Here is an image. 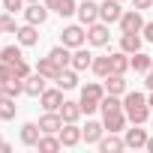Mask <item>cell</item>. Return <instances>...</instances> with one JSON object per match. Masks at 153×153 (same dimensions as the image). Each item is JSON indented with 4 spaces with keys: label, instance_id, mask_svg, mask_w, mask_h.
I'll return each instance as SVG.
<instances>
[{
    "label": "cell",
    "instance_id": "7a4b0ae2",
    "mask_svg": "<svg viewBox=\"0 0 153 153\" xmlns=\"http://www.w3.org/2000/svg\"><path fill=\"white\" fill-rule=\"evenodd\" d=\"M60 42H63L66 48H81V45L87 42V30H84V24H66V27L60 30Z\"/></svg>",
    "mask_w": 153,
    "mask_h": 153
},
{
    "label": "cell",
    "instance_id": "c3c4849f",
    "mask_svg": "<svg viewBox=\"0 0 153 153\" xmlns=\"http://www.w3.org/2000/svg\"><path fill=\"white\" fill-rule=\"evenodd\" d=\"M0 3H3V0H0Z\"/></svg>",
    "mask_w": 153,
    "mask_h": 153
},
{
    "label": "cell",
    "instance_id": "83f0119b",
    "mask_svg": "<svg viewBox=\"0 0 153 153\" xmlns=\"http://www.w3.org/2000/svg\"><path fill=\"white\" fill-rule=\"evenodd\" d=\"M132 69H135V72H150V69H153V57L144 54V51H135V54H132Z\"/></svg>",
    "mask_w": 153,
    "mask_h": 153
},
{
    "label": "cell",
    "instance_id": "7402d4cb",
    "mask_svg": "<svg viewBox=\"0 0 153 153\" xmlns=\"http://www.w3.org/2000/svg\"><path fill=\"white\" fill-rule=\"evenodd\" d=\"M39 138H42V129H39V123H24V126H21V144H27V147H36V144H39Z\"/></svg>",
    "mask_w": 153,
    "mask_h": 153
},
{
    "label": "cell",
    "instance_id": "d4e9b609",
    "mask_svg": "<svg viewBox=\"0 0 153 153\" xmlns=\"http://www.w3.org/2000/svg\"><path fill=\"white\" fill-rule=\"evenodd\" d=\"M42 153H57L60 147H63V141H60V135H48V132H42V138H39V144H36Z\"/></svg>",
    "mask_w": 153,
    "mask_h": 153
},
{
    "label": "cell",
    "instance_id": "5b68a950",
    "mask_svg": "<svg viewBox=\"0 0 153 153\" xmlns=\"http://www.w3.org/2000/svg\"><path fill=\"white\" fill-rule=\"evenodd\" d=\"M39 105L45 111H60V105H63V87H45L42 96H39Z\"/></svg>",
    "mask_w": 153,
    "mask_h": 153
},
{
    "label": "cell",
    "instance_id": "d6986e66",
    "mask_svg": "<svg viewBox=\"0 0 153 153\" xmlns=\"http://www.w3.org/2000/svg\"><path fill=\"white\" fill-rule=\"evenodd\" d=\"M90 63H93V54H90V51H87L84 45L72 51V63H69L72 69H78V72H84V69H90Z\"/></svg>",
    "mask_w": 153,
    "mask_h": 153
},
{
    "label": "cell",
    "instance_id": "f907efd6",
    "mask_svg": "<svg viewBox=\"0 0 153 153\" xmlns=\"http://www.w3.org/2000/svg\"><path fill=\"white\" fill-rule=\"evenodd\" d=\"M120 3H123V0H120Z\"/></svg>",
    "mask_w": 153,
    "mask_h": 153
},
{
    "label": "cell",
    "instance_id": "836d02e7",
    "mask_svg": "<svg viewBox=\"0 0 153 153\" xmlns=\"http://www.w3.org/2000/svg\"><path fill=\"white\" fill-rule=\"evenodd\" d=\"M12 78H18V75H15V69H12V63L0 60V84H6V81H12Z\"/></svg>",
    "mask_w": 153,
    "mask_h": 153
},
{
    "label": "cell",
    "instance_id": "f546056e",
    "mask_svg": "<svg viewBox=\"0 0 153 153\" xmlns=\"http://www.w3.org/2000/svg\"><path fill=\"white\" fill-rule=\"evenodd\" d=\"M99 108H102V114H108V111H120V108H123V102H120V96L105 93V96H102V102H99Z\"/></svg>",
    "mask_w": 153,
    "mask_h": 153
},
{
    "label": "cell",
    "instance_id": "52a82bcc",
    "mask_svg": "<svg viewBox=\"0 0 153 153\" xmlns=\"http://www.w3.org/2000/svg\"><path fill=\"white\" fill-rule=\"evenodd\" d=\"M120 15H123L120 0H102V3H99V21L114 24V21H120Z\"/></svg>",
    "mask_w": 153,
    "mask_h": 153
},
{
    "label": "cell",
    "instance_id": "681fc988",
    "mask_svg": "<svg viewBox=\"0 0 153 153\" xmlns=\"http://www.w3.org/2000/svg\"><path fill=\"white\" fill-rule=\"evenodd\" d=\"M0 48H3V45H0Z\"/></svg>",
    "mask_w": 153,
    "mask_h": 153
},
{
    "label": "cell",
    "instance_id": "cb8c5ba5",
    "mask_svg": "<svg viewBox=\"0 0 153 153\" xmlns=\"http://www.w3.org/2000/svg\"><path fill=\"white\" fill-rule=\"evenodd\" d=\"M120 51H126V54L141 51V36L138 33H120Z\"/></svg>",
    "mask_w": 153,
    "mask_h": 153
},
{
    "label": "cell",
    "instance_id": "ffe728a7",
    "mask_svg": "<svg viewBox=\"0 0 153 153\" xmlns=\"http://www.w3.org/2000/svg\"><path fill=\"white\" fill-rule=\"evenodd\" d=\"M105 93L123 96V93H126V78L117 75V72H108V75H105Z\"/></svg>",
    "mask_w": 153,
    "mask_h": 153
},
{
    "label": "cell",
    "instance_id": "d590c367",
    "mask_svg": "<svg viewBox=\"0 0 153 153\" xmlns=\"http://www.w3.org/2000/svg\"><path fill=\"white\" fill-rule=\"evenodd\" d=\"M24 3H27V0H3V9L15 15V12H21V9H24Z\"/></svg>",
    "mask_w": 153,
    "mask_h": 153
},
{
    "label": "cell",
    "instance_id": "4fadbf2b",
    "mask_svg": "<svg viewBox=\"0 0 153 153\" xmlns=\"http://www.w3.org/2000/svg\"><path fill=\"white\" fill-rule=\"evenodd\" d=\"M45 75H39V72H33V75H27L24 78V93L27 96H42V90H45Z\"/></svg>",
    "mask_w": 153,
    "mask_h": 153
},
{
    "label": "cell",
    "instance_id": "4316f807",
    "mask_svg": "<svg viewBox=\"0 0 153 153\" xmlns=\"http://www.w3.org/2000/svg\"><path fill=\"white\" fill-rule=\"evenodd\" d=\"M24 45H3L0 48V60H6V63H18V60H24V51H21Z\"/></svg>",
    "mask_w": 153,
    "mask_h": 153
},
{
    "label": "cell",
    "instance_id": "ac0fdd59",
    "mask_svg": "<svg viewBox=\"0 0 153 153\" xmlns=\"http://www.w3.org/2000/svg\"><path fill=\"white\" fill-rule=\"evenodd\" d=\"M123 147H126V141L117 138V132H108V135L99 138V150H102V153H120Z\"/></svg>",
    "mask_w": 153,
    "mask_h": 153
},
{
    "label": "cell",
    "instance_id": "7bdbcfd3",
    "mask_svg": "<svg viewBox=\"0 0 153 153\" xmlns=\"http://www.w3.org/2000/svg\"><path fill=\"white\" fill-rule=\"evenodd\" d=\"M3 99H6V87H3V84H0V102H3Z\"/></svg>",
    "mask_w": 153,
    "mask_h": 153
},
{
    "label": "cell",
    "instance_id": "f6af8a7d",
    "mask_svg": "<svg viewBox=\"0 0 153 153\" xmlns=\"http://www.w3.org/2000/svg\"><path fill=\"white\" fill-rule=\"evenodd\" d=\"M147 105H150V108H153V90H150V96H147Z\"/></svg>",
    "mask_w": 153,
    "mask_h": 153
},
{
    "label": "cell",
    "instance_id": "d6a6232c",
    "mask_svg": "<svg viewBox=\"0 0 153 153\" xmlns=\"http://www.w3.org/2000/svg\"><path fill=\"white\" fill-rule=\"evenodd\" d=\"M18 24H15V15L6 12V15H0V33H15Z\"/></svg>",
    "mask_w": 153,
    "mask_h": 153
},
{
    "label": "cell",
    "instance_id": "8992f818",
    "mask_svg": "<svg viewBox=\"0 0 153 153\" xmlns=\"http://www.w3.org/2000/svg\"><path fill=\"white\" fill-rule=\"evenodd\" d=\"M75 15H78V21L87 27V24L99 21V3H96V0H81L78 9H75Z\"/></svg>",
    "mask_w": 153,
    "mask_h": 153
},
{
    "label": "cell",
    "instance_id": "30bf717a",
    "mask_svg": "<svg viewBox=\"0 0 153 153\" xmlns=\"http://www.w3.org/2000/svg\"><path fill=\"white\" fill-rule=\"evenodd\" d=\"M60 141H63V147H75V144H81V129H78V123H63L60 126Z\"/></svg>",
    "mask_w": 153,
    "mask_h": 153
},
{
    "label": "cell",
    "instance_id": "e575fe53",
    "mask_svg": "<svg viewBox=\"0 0 153 153\" xmlns=\"http://www.w3.org/2000/svg\"><path fill=\"white\" fill-rule=\"evenodd\" d=\"M75 9H78V3L75 0H60V6H57V15H75Z\"/></svg>",
    "mask_w": 153,
    "mask_h": 153
},
{
    "label": "cell",
    "instance_id": "2e32d148",
    "mask_svg": "<svg viewBox=\"0 0 153 153\" xmlns=\"http://www.w3.org/2000/svg\"><path fill=\"white\" fill-rule=\"evenodd\" d=\"M126 120H129V117H126V111L120 108V111H108L102 123H105V132H120V129L126 126Z\"/></svg>",
    "mask_w": 153,
    "mask_h": 153
},
{
    "label": "cell",
    "instance_id": "74e56055",
    "mask_svg": "<svg viewBox=\"0 0 153 153\" xmlns=\"http://www.w3.org/2000/svg\"><path fill=\"white\" fill-rule=\"evenodd\" d=\"M141 33H144V39H147V42H153V21H144Z\"/></svg>",
    "mask_w": 153,
    "mask_h": 153
},
{
    "label": "cell",
    "instance_id": "60d3db41",
    "mask_svg": "<svg viewBox=\"0 0 153 153\" xmlns=\"http://www.w3.org/2000/svg\"><path fill=\"white\" fill-rule=\"evenodd\" d=\"M45 6H48L51 12H57V6H60V0H45Z\"/></svg>",
    "mask_w": 153,
    "mask_h": 153
},
{
    "label": "cell",
    "instance_id": "5bb4252c",
    "mask_svg": "<svg viewBox=\"0 0 153 153\" xmlns=\"http://www.w3.org/2000/svg\"><path fill=\"white\" fill-rule=\"evenodd\" d=\"M36 72H39V75H45L48 81H57L63 69H60V66H57L51 57H39V63H36Z\"/></svg>",
    "mask_w": 153,
    "mask_h": 153
},
{
    "label": "cell",
    "instance_id": "9a60e30c",
    "mask_svg": "<svg viewBox=\"0 0 153 153\" xmlns=\"http://www.w3.org/2000/svg\"><path fill=\"white\" fill-rule=\"evenodd\" d=\"M102 96H105V87L99 84V81H90V84H84L81 87V102H102Z\"/></svg>",
    "mask_w": 153,
    "mask_h": 153
},
{
    "label": "cell",
    "instance_id": "bcb514c9",
    "mask_svg": "<svg viewBox=\"0 0 153 153\" xmlns=\"http://www.w3.org/2000/svg\"><path fill=\"white\" fill-rule=\"evenodd\" d=\"M27 3H39V0H27Z\"/></svg>",
    "mask_w": 153,
    "mask_h": 153
},
{
    "label": "cell",
    "instance_id": "8fae6325",
    "mask_svg": "<svg viewBox=\"0 0 153 153\" xmlns=\"http://www.w3.org/2000/svg\"><path fill=\"white\" fill-rule=\"evenodd\" d=\"M147 132L141 129V123H132V129H126V147H132V150H138V147H147Z\"/></svg>",
    "mask_w": 153,
    "mask_h": 153
},
{
    "label": "cell",
    "instance_id": "f1b7e54d",
    "mask_svg": "<svg viewBox=\"0 0 153 153\" xmlns=\"http://www.w3.org/2000/svg\"><path fill=\"white\" fill-rule=\"evenodd\" d=\"M90 69H93V72L99 75V78H105V75L111 72V54H108V57H93Z\"/></svg>",
    "mask_w": 153,
    "mask_h": 153
},
{
    "label": "cell",
    "instance_id": "44dd1931",
    "mask_svg": "<svg viewBox=\"0 0 153 153\" xmlns=\"http://www.w3.org/2000/svg\"><path fill=\"white\" fill-rule=\"evenodd\" d=\"M132 69V54H126V51H117V54H111V72H117V75H126Z\"/></svg>",
    "mask_w": 153,
    "mask_h": 153
},
{
    "label": "cell",
    "instance_id": "ba28073f",
    "mask_svg": "<svg viewBox=\"0 0 153 153\" xmlns=\"http://www.w3.org/2000/svg\"><path fill=\"white\" fill-rule=\"evenodd\" d=\"M48 12H51V9H48L45 3H27V9H24V21H27V24H36V27H39V24H45Z\"/></svg>",
    "mask_w": 153,
    "mask_h": 153
},
{
    "label": "cell",
    "instance_id": "e0dca14e",
    "mask_svg": "<svg viewBox=\"0 0 153 153\" xmlns=\"http://www.w3.org/2000/svg\"><path fill=\"white\" fill-rule=\"evenodd\" d=\"M81 135H84L87 144H99V138L105 135V123H99V120H87V126L81 129Z\"/></svg>",
    "mask_w": 153,
    "mask_h": 153
},
{
    "label": "cell",
    "instance_id": "6da1fadb",
    "mask_svg": "<svg viewBox=\"0 0 153 153\" xmlns=\"http://www.w3.org/2000/svg\"><path fill=\"white\" fill-rule=\"evenodd\" d=\"M123 111H126L129 123H147V117H150L147 96H141V93H126V99H123Z\"/></svg>",
    "mask_w": 153,
    "mask_h": 153
},
{
    "label": "cell",
    "instance_id": "8d00e7d4",
    "mask_svg": "<svg viewBox=\"0 0 153 153\" xmlns=\"http://www.w3.org/2000/svg\"><path fill=\"white\" fill-rule=\"evenodd\" d=\"M12 69H15V75H18V78H27V75H30V66H27V60H18V63H12Z\"/></svg>",
    "mask_w": 153,
    "mask_h": 153
},
{
    "label": "cell",
    "instance_id": "f35d334b",
    "mask_svg": "<svg viewBox=\"0 0 153 153\" xmlns=\"http://www.w3.org/2000/svg\"><path fill=\"white\" fill-rule=\"evenodd\" d=\"M78 102H81V99H78ZM81 111H84V114H93V111H99V105H96V102H81Z\"/></svg>",
    "mask_w": 153,
    "mask_h": 153
},
{
    "label": "cell",
    "instance_id": "277c9868",
    "mask_svg": "<svg viewBox=\"0 0 153 153\" xmlns=\"http://www.w3.org/2000/svg\"><path fill=\"white\" fill-rule=\"evenodd\" d=\"M108 39H111V30H108L105 21H93V24H87V42H90V45L102 48V45H108Z\"/></svg>",
    "mask_w": 153,
    "mask_h": 153
},
{
    "label": "cell",
    "instance_id": "9c48e42d",
    "mask_svg": "<svg viewBox=\"0 0 153 153\" xmlns=\"http://www.w3.org/2000/svg\"><path fill=\"white\" fill-rule=\"evenodd\" d=\"M15 39H18V45H24V48H33L36 42H39V30H36V24H21L18 30H15Z\"/></svg>",
    "mask_w": 153,
    "mask_h": 153
},
{
    "label": "cell",
    "instance_id": "ee69618b",
    "mask_svg": "<svg viewBox=\"0 0 153 153\" xmlns=\"http://www.w3.org/2000/svg\"><path fill=\"white\" fill-rule=\"evenodd\" d=\"M147 150H150V153H153V135H150V138H147Z\"/></svg>",
    "mask_w": 153,
    "mask_h": 153
},
{
    "label": "cell",
    "instance_id": "816d5d0a",
    "mask_svg": "<svg viewBox=\"0 0 153 153\" xmlns=\"http://www.w3.org/2000/svg\"><path fill=\"white\" fill-rule=\"evenodd\" d=\"M150 123H153V120H150Z\"/></svg>",
    "mask_w": 153,
    "mask_h": 153
},
{
    "label": "cell",
    "instance_id": "3957f363",
    "mask_svg": "<svg viewBox=\"0 0 153 153\" xmlns=\"http://www.w3.org/2000/svg\"><path fill=\"white\" fill-rule=\"evenodd\" d=\"M120 33H141V27H144V18H141V9H126L123 15H120Z\"/></svg>",
    "mask_w": 153,
    "mask_h": 153
},
{
    "label": "cell",
    "instance_id": "7c38bea8",
    "mask_svg": "<svg viewBox=\"0 0 153 153\" xmlns=\"http://www.w3.org/2000/svg\"><path fill=\"white\" fill-rule=\"evenodd\" d=\"M81 114H84V111H81V102L63 99V105H60V117H63V123H78Z\"/></svg>",
    "mask_w": 153,
    "mask_h": 153
},
{
    "label": "cell",
    "instance_id": "7dc6e473",
    "mask_svg": "<svg viewBox=\"0 0 153 153\" xmlns=\"http://www.w3.org/2000/svg\"><path fill=\"white\" fill-rule=\"evenodd\" d=\"M0 147H3V138H0Z\"/></svg>",
    "mask_w": 153,
    "mask_h": 153
},
{
    "label": "cell",
    "instance_id": "1f68e13d",
    "mask_svg": "<svg viewBox=\"0 0 153 153\" xmlns=\"http://www.w3.org/2000/svg\"><path fill=\"white\" fill-rule=\"evenodd\" d=\"M3 87H6V96H12V99H15V96H21V93H24V78H12V81H6Z\"/></svg>",
    "mask_w": 153,
    "mask_h": 153
},
{
    "label": "cell",
    "instance_id": "ab89813d",
    "mask_svg": "<svg viewBox=\"0 0 153 153\" xmlns=\"http://www.w3.org/2000/svg\"><path fill=\"white\" fill-rule=\"evenodd\" d=\"M132 6H135V9H150L153 0H132Z\"/></svg>",
    "mask_w": 153,
    "mask_h": 153
},
{
    "label": "cell",
    "instance_id": "603a6c76",
    "mask_svg": "<svg viewBox=\"0 0 153 153\" xmlns=\"http://www.w3.org/2000/svg\"><path fill=\"white\" fill-rule=\"evenodd\" d=\"M48 57H51V60H54V63H57L60 69H66V66L72 63V54H69V48H66L63 42H60V45H54V48L48 51Z\"/></svg>",
    "mask_w": 153,
    "mask_h": 153
},
{
    "label": "cell",
    "instance_id": "4dcf8cb0",
    "mask_svg": "<svg viewBox=\"0 0 153 153\" xmlns=\"http://www.w3.org/2000/svg\"><path fill=\"white\" fill-rule=\"evenodd\" d=\"M15 111H18V105H15L12 96H6L0 102V120H15Z\"/></svg>",
    "mask_w": 153,
    "mask_h": 153
},
{
    "label": "cell",
    "instance_id": "b9f144b4",
    "mask_svg": "<svg viewBox=\"0 0 153 153\" xmlns=\"http://www.w3.org/2000/svg\"><path fill=\"white\" fill-rule=\"evenodd\" d=\"M144 84H147V90H153V69L147 72V78H144Z\"/></svg>",
    "mask_w": 153,
    "mask_h": 153
},
{
    "label": "cell",
    "instance_id": "484cf974",
    "mask_svg": "<svg viewBox=\"0 0 153 153\" xmlns=\"http://www.w3.org/2000/svg\"><path fill=\"white\" fill-rule=\"evenodd\" d=\"M57 87H63V90H72V87H78V69H63L60 72V78H57Z\"/></svg>",
    "mask_w": 153,
    "mask_h": 153
}]
</instances>
